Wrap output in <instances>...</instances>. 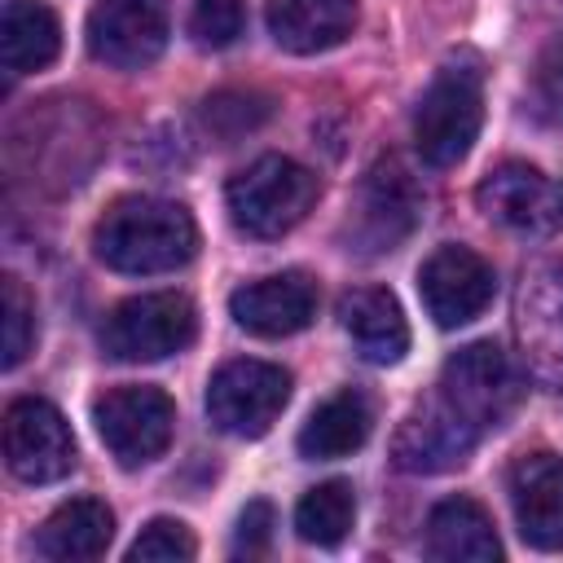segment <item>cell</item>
<instances>
[{"mask_svg": "<svg viewBox=\"0 0 563 563\" xmlns=\"http://www.w3.org/2000/svg\"><path fill=\"white\" fill-rule=\"evenodd\" d=\"M268 110H273L268 97L229 88V92H211V97L202 101V123H207L211 136H220V141L229 145V141H238V136L255 132V128L268 119Z\"/></svg>", "mask_w": 563, "mask_h": 563, "instance_id": "cb8c5ba5", "label": "cell"}, {"mask_svg": "<svg viewBox=\"0 0 563 563\" xmlns=\"http://www.w3.org/2000/svg\"><path fill=\"white\" fill-rule=\"evenodd\" d=\"M194 554H198V541L180 519H150L136 532V541L128 545L132 563H180V559H194Z\"/></svg>", "mask_w": 563, "mask_h": 563, "instance_id": "484cf974", "label": "cell"}, {"mask_svg": "<svg viewBox=\"0 0 563 563\" xmlns=\"http://www.w3.org/2000/svg\"><path fill=\"white\" fill-rule=\"evenodd\" d=\"M339 321H343L352 347L369 365H396L409 352V321H405L396 295L383 286L347 290L339 299Z\"/></svg>", "mask_w": 563, "mask_h": 563, "instance_id": "ac0fdd59", "label": "cell"}, {"mask_svg": "<svg viewBox=\"0 0 563 563\" xmlns=\"http://www.w3.org/2000/svg\"><path fill=\"white\" fill-rule=\"evenodd\" d=\"M510 510L515 528L532 550H563V457L523 453L510 466Z\"/></svg>", "mask_w": 563, "mask_h": 563, "instance_id": "2e32d148", "label": "cell"}, {"mask_svg": "<svg viewBox=\"0 0 563 563\" xmlns=\"http://www.w3.org/2000/svg\"><path fill=\"white\" fill-rule=\"evenodd\" d=\"M515 339L528 374L563 387V260H537L515 290Z\"/></svg>", "mask_w": 563, "mask_h": 563, "instance_id": "9c48e42d", "label": "cell"}, {"mask_svg": "<svg viewBox=\"0 0 563 563\" xmlns=\"http://www.w3.org/2000/svg\"><path fill=\"white\" fill-rule=\"evenodd\" d=\"M479 431L444 400V391L422 396L391 435V462L409 475H444L471 457Z\"/></svg>", "mask_w": 563, "mask_h": 563, "instance_id": "7c38bea8", "label": "cell"}, {"mask_svg": "<svg viewBox=\"0 0 563 563\" xmlns=\"http://www.w3.org/2000/svg\"><path fill=\"white\" fill-rule=\"evenodd\" d=\"M264 22L277 48L312 57L352 35L356 0H264Z\"/></svg>", "mask_w": 563, "mask_h": 563, "instance_id": "e0dca14e", "label": "cell"}, {"mask_svg": "<svg viewBox=\"0 0 563 563\" xmlns=\"http://www.w3.org/2000/svg\"><path fill=\"white\" fill-rule=\"evenodd\" d=\"M317 198H321V180L303 163H295L286 154L255 158L224 189L229 220L246 238H282V233H290L312 211Z\"/></svg>", "mask_w": 563, "mask_h": 563, "instance_id": "3957f363", "label": "cell"}, {"mask_svg": "<svg viewBox=\"0 0 563 563\" xmlns=\"http://www.w3.org/2000/svg\"><path fill=\"white\" fill-rule=\"evenodd\" d=\"M290 400V374L273 361H224L211 383H207V418L216 431L238 435V440H255L264 435L277 413Z\"/></svg>", "mask_w": 563, "mask_h": 563, "instance_id": "ba28073f", "label": "cell"}, {"mask_svg": "<svg viewBox=\"0 0 563 563\" xmlns=\"http://www.w3.org/2000/svg\"><path fill=\"white\" fill-rule=\"evenodd\" d=\"M273 528H277L273 506L246 501V510L238 515V528H233V554L238 559H264L273 550Z\"/></svg>", "mask_w": 563, "mask_h": 563, "instance_id": "f1b7e54d", "label": "cell"}, {"mask_svg": "<svg viewBox=\"0 0 563 563\" xmlns=\"http://www.w3.org/2000/svg\"><path fill=\"white\" fill-rule=\"evenodd\" d=\"M369 427H374V413H369V400L361 391H339L330 400H321L308 422L299 427V453L312 457V462H330V457H347L356 453L365 440H369Z\"/></svg>", "mask_w": 563, "mask_h": 563, "instance_id": "7402d4cb", "label": "cell"}, {"mask_svg": "<svg viewBox=\"0 0 563 563\" xmlns=\"http://www.w3.org/2000/svg\"><path fill=\"white\" fill-rule=\"evenodd\" d=\"M356 523V493L347 479H325V484H312L299 506H295V532L299 541L308 545H321V550H334L347 541Z\"/></svg>", "mask_w": 563, "mask_h": 563, "instance_id": "603a6c76", "label": "cell"}, {"mask_svg": "<svg viewBox=\"0 0 563 563\" xmlns=\"http://www.w3.org/2000/svg\"><path fill=\"white\" fill-rule=\"evenodd\" d=\"M246 26L242 0H194L189 9V35L202 48H229Z\"/></svg>", "mask_w": 563, "mask_h": 563, "instance_id": "4316f807", "label": "cell"}, {"mask_svg": "<svg viewBox=\"0 0 563 563\" xmlns=\"http://www.w3.org/2000/svg\"><path fill=\"white\" fill-rule=\"evenodd\" d=\"M418 295H422V308L427 317L440 325V330H457L466 321H475L493 295H497V273L493 264L471 251V246H435L422 268H418Z\"/></svg>", "mask_w": 563, "mask_h": 563, "instance_id": "30bf717a", "label": "cell"}, {"mask_svg": "<svg viewBox=\"0 0 563 563\" xmlns=\"http://www.w3.org/2000/svg\"><path fill=\"white\" fill-rule=\"evenodd\" d=\"M321 303V290L308 273H273V277H255L246 286H238L229 295V312L233 321L255 334V339H286L312 325Z\"/></svg>", "mask_w": 563, "mask_h": 563, "instance_id": "9a60e30c", "label": "cell"}, {"mask_svg": "<svg viewBox=\"0 0 563 563\" xmlns=\"http://www.w3.org/2000/svg\"><path fill=\"white\" fill-rule=\"evenodd\" d=\"M484 123V75L471 57L444 62L413 110V145L427 167H453L471 154Z\"/></svg>", "mask_w": 563, "mask_h": 563, "instance_id": "7a4b0ae2", "label": "cell"}, {"mask_svg": "<svg viewBox=\"0 0 563 563\" xmlns=\"http://www.w3.org/2000/svg\"><path fill=\"white\" fill-rule=\"evenodd\" d=\"M475 207L493 224L523 238H550L563 229V189L528 163L493 167L475 189Z\"/></svg>", "mask_w": 563, "mask_h": 563, "instance_id": "4fadbf2b", "label": "cell"}, {"mask_svg": "<svg viewBox=\"0 0 563 563\" xmlns=\"http://www.w3.org/2000/svg\"><path fill=\"white\" fill-rule=\"evenodd\" d=\"M418 220H422L418 180L396 154H387L356 185L352 216H347V251H361V255L396 251L418 229Z\"/></svg>", "mask_w": 563, "mask_h": 563, "instance_id": "8992f818", "label": "cell"}, {"mask_svg": "<svg viewBox=\"0 0 563 563\" xmlns=\"http://www.w3.org/2000/svg\"><path fill=\"white\" fill-rule=\"evenodd\" d=\"M427 554L444 563H493L501 559V541L479 501L444 497L427 515Z\"/></svg>", "mask_w": 563, "mask_h": 563, "instance_id": "ffe728a7", "label": "cell"}, {"mask_svg": "<svg viewBox=\"0 0 563 563\" xmlns=\"http://www.w3.org/2000/svg\"><path fill=\"white\" fill-rule=\"evenodd\" d=\"M532 101L545 119L563 123V35H554L541 57H537V70H532Z\"/></svg>", "mask_w": 563, "mask_h": 563, "instance_id": "83f0119b", "label": "cell"}, {"mask_svg": "<svg viewBox=\"0 0 563 563\" xmlns=\"http://www.w3.org/2000/svg\"><path fill=\"white\" fill-rule=\"evenodd\" d=\"M88 53L114 70H141L167 48V0H97L88 9Z\"/></svg>", "mask_w": 563, "mask_h": 563, "instance_id": "5bb4252c", "label": "cell"}, {"mask_svg": "<svg viewBox=\"0 0 563 563\" xmlns=\"http://www.w3.org/2000/svg\"><path fill=\"white\" fill-rule=\"evenodd\" d=\"M0 312H4V369H18L35 347V303L13 273H4L0 282Z\"/></svg>", "mask_w": 563, "mask_h": 563, "instance_id": "d4e9b609", "label": "cell"}, {"mask_svg": "<svg viewBox=\"0 0 563 563\" xmlns=\"http://www.w3.org/2000/svg\"><path fill=\"white\" fill-rule=\"evenodd\" d=\"M62 53V22L40 0H9L0 18V57L9 75H35Z\"/></svg>", "mask_w": 563, "mask_h": 563, "instance_id": "44dd1931", "label": "cell"}, {"mask_svg": "<svg viewBox=\"0 0 563 563\" xmlns=\"http://www.w3.org/2000/svg\"><path fill=\"white\" fill-rule=\"evenodd\" d=\"M4 462L22 484H57L75 471V435L66 418L40 400L22 396L4 409Z\"/></svg>", "mask_w": 563, "mask_h": 563, "instance_id": "8fae6325", "label": "cell"}, {"mask_svg": "<svg viewBox=\"0 0 563 563\" xmlns=\"http://www.w3.org/2000/svg\"><path fill=\"white\" fill-rule=\"evenodd\" d=\"M114 537V510L97 497H75L62 501L35 532V554L57 559V563H84L101 559Z\"/></svg>", "mask_w": 563, "mask_h": 563, "instance_id": "d6986e66", "label": "cell"}, {"mask_svg": "<svg viewBox=\"0 0 563 563\" xmlns=\"http://www.w3.org/2000/svg\"><path fill=\"white\" fill-rule=\"evenodd\" d=\"M440 391L479 435L501 427L519 409V396H523L510 356L493 339H475L457 347L440 369Z\"/></svg>", "mask_w": 563, "mask_h": 563, "instance_id": "52a82bcc", "label": "cell"}, {"mask_svg": "<svg viewBox=\"0 0 563 563\" xmlns=\"http://www.w3.org/2000/svg\"><path fill=\"white\" fill-rule=\"evenodd\" d=\"M92 422L110 457L123 471H136L167 453L172 431H176V405L163 387L123 383L92 400Z\"/></svg>", "mask_w": 563, "mask_h": 563, "instance_id": "5b68a950", "label": "cell"}, {"mask_svg": "<svg viewBox=\"0 0 563 563\" xmlns=\"http://www.w3.org/2000/svg\"><path fill=\"white\" fill-rule=\"evenodd\" d=\"M198 251V224L180 202L128 194L92 224V255L114 273H172Z\"/></svg>", "mask_w": 563, "mask_h": 563, "instance_id": "6da1fadb", "label": "cell"}, {"mask_svg": "<svg viewBox=\"0 0 563 563\" xmlns=\"http://www.w3.org/2000/svg\"><path fill=\"white\" fill-rule=\"evenodd\" d=\"M194 334H198L194 303L176 290H154V295H132L119 308H110L101 325V352L123 365L163 361V356L185 352Z\"/></svg>", "mask_w": 563, "mask_h": 563, "instance_id": "277c9868", "label": "cell"}]
</instances>
